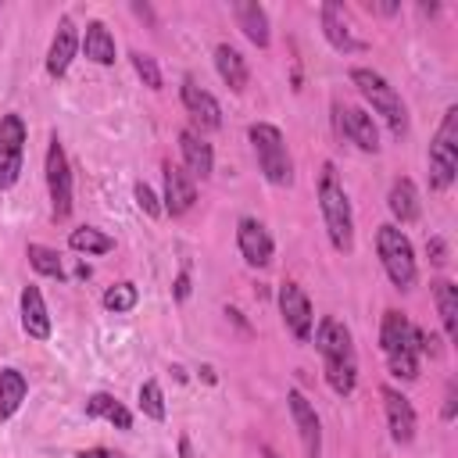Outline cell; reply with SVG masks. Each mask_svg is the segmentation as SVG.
Here are the masks:
<instances>
[{
  "label": "cell",
  "mask_w": 458,
  "mask_h": 458,
  "mask_svg": "<svg viewBox=\"0 0 458 458\" xmlns=\"http://www.w3.org/2000/svg\"><path fill=\"white\" fill-rule=\"evenodd\" d=\"M47 190H50L54 218H68L72 215V168H68V157L57 136L47 147Z\"/></svg>",
  "instance_id": "9c48e42d"
},
{
  "label": "cell",
  "mask_w": 458,
  "mask_h": 458,
  "mask_svg": "<svg viewBox=\"0 0 458 458\" xmlns=\"http://www.w3.org/2000/svg\"><path fill=\"white\" fill-rule=\"evenodd\" d=\"M29 394V383L18 369H0V419H11Z\"/></svg>",
  "instance_id": "484cf974"
},
{
  "label": "cell",
  "mask_w": 458,
  "mask_h": 458,
  "mask_svg": "<svg viewBox=\"0 0 458 458\" xmlns=\"http://www.w3.org/2000/svg\"><path fill=\"white\" fill-rule=\"evenodd\" d=\"M25 122L21 114H4L0 118V190L14 186L21 175V157H25Z\"/></svg>",
  "instance_id": "ba28073f"
},
{
  "label": "cell",
  "mask_w": 458,
  "mask_h": 458,
  "mask_svg": "<svg viewBox=\"0 0 458 458\" xmlns=\"http://www.w3.org/2000/svg\"><path fill=\"white\" fill-rule=\"evenodd\" d=\"M197 200V186H193V175L175 168V165H165V211L168 215H186Z\"/></svg>",
  "instance_id": "ac0fdd59"
},
{
  "label": "cell",
  "mask_w": 458,
  "mask_h": 458,
  "mask_svg": "<svg viewBox=\"0 0 458 458\" xmlns=\"http://www.w3.org/2000/svg\"><path fill=\"white\" fill-rule=\"evenodd\" d=\"M426 250H429V261H433V265H447V243H444L440 236L426 240Z\"/></svg>",
  "instance_id": "836d02e7"
},
{
  "label": "cell",
  "mask_w": 458,
  "mask_h": 458,
  "mask_svg": "<svg viewBox=\"0 0 458 458\" xmlns=\"http://www.w3.org/2000/svg\"><path fill=\"white\" fill-rule=\"evenodd\" d=\"M379 347L386 354V365L397 379L411 383L419 376V326L408 322L401 311H386L379 326Z\"/></svg>",
  "instance_id": "3957f363"
},
{
  "label": "cell",
  "mask_w": 458,
  "mask_h": 458,
  "mask_svg": "<svg viewBox=\"0 0 458 458\" xmlns=\"http://www.w3.org/2000/svg\"><path fill=\"white\" fill-rule=\"evenodd\" d=\"M79 458H125V454H118L111 447H89V451H79Z\"/></svg>",
  "instance_id": "d590c367"
},
{
  "label": "cell",
  "mask_w": 458,
  "mask_h": 458,
  "mask_svg": "<svg viewBox=\"0 0 458 458\" xmlns=\"http://www.w3.org/2000/svg\"><path fill=\"white\" fill-rule=\"evenodd\" d=\"M318 14H322V32H326V39H329V47H333V50L351 54V50H361V47H365L361 39H354V25H351V18H347L344 4L326 0Z\"/></svg>",
  "instance_id": "7c38bea8"
},
{
  "label": "cell",
  "mask_w": 458,
  "mask_h": 458,
  "mask_svg": "<svg viewBox=\"0 0 458 458\" xmlns=\"http://www.w3.org/2000/svg\"><path fill=\"white\" fill-rule=\"evenodd\" d=\"M315 347L322 354V365H326V383L333 386V394L347 397L358 383V358H354V340H351V329L326 315L315 329Z\"/></svg>",
  "instance_id": "6da1fadb"
},
{
  "label": "cell",
  "mask_w": 458,
  "mask_h": 458,
  "mask_svg": "<svg viewBox=\"0 0 458 458\" xmlns=\"http://www.w3.org/2000/svg\"><path fill=\"white\" fill-rule=\"evenodd\" d=\"M179 451H182V458H193L190 454V440H179Z\"/></svg>",
  "instance_id": "74e56055"
},
{
  "label": "cell",
  "mask_w": 458,
  "mask_h": 458,
  "mask_svg": "<svg viewBox=\"0 0 458 458\" xmlns=\"http://www.w3.org/2000/svg\"><path fill=\"white\" fill-rule=\"evenodd\" d=\"M132 193H136V204H140V211H143V215H150V218H157V215H161V204H157V197H154V190H150L147 182H136V186H132Z\"/></svg>",
  "instance_id": "d6a6232c"
},
{
  "label": "cell",
  "mask_w": 458,
  "mask_h": 458,
  "mask_svg": "<svg viewBox=\"0 0 458 458\" xmlns=\"http://www.w3.org/2000/svg\"><path fill=\"white\" fill-rule=\"evenodd\" d=\"M279 315L286 322V329L304 344L311 340V326H315V311H311V301L308 293L297 286V283H283L279 286Z\"/></svg>",
  "instance_id": "30bf717a"
},
{
  "label": "cell",
  "mask_w": 458,
  "mask_h": 458,
  "mask_svg": "<svg viewBox=\"0 0 458 458\" xmlns=\"http://www.w3.org/2000/svg\"><path fill=\"white\" fill-rule=\"evenodd\" d=\"M458 175V107L444 111V122L429 143V186L447 190Z\"/></svg>",
  "instance_id": "52a82bcc"
},
{
  "label": "cell",
  "mask_w": 458,
  "mask_h": 458,
  "mask_svg": "<svg viewBox=\"0 0 458 458\" xmlns=\"http://www.w3.org/2000/svg\"><path fill=\"white\" fill-rule=\"evenodd\" d=\"M82 54H86L93 64H114V36L107 32L104 21H89V25H86Z\"/></svg>",
  "instance_id": "cb8c5ba5"
},
{
  "label": "cell",
  "mask_w": 458,
  "mask_h": 458,
  "mask_svg": "<svg viewBox=\"0 0 458 458\" xmlns=\"http://www.w3.org/2000/svg\"><path fill=\"white\" fill-rule=\"evenodd\" d=\"M75 50H79L75 25H72V18H61V21H57V32H54V39H50V50H47V75L61 79V75L68 72L72 57H75Z\"/></svg>",
  "instance_id": "e0dca14e"
},
{
  "label": "cell",
  "mask_w": 458,
  "mask_h": 458,
  "mask_svg": "<svg viewBox=\"0 0 458 458\" xmlns=\"http://www.w3.org/2000/svg\"><path fill=\"white\" fill-rule=\"evenodd\" d=\"M351 82L358 86V93L372 104V111L390 125L394 136H404L408 132V111H404V100L401 93L372 68H351Z\"/></svg>",
  "instance_id": "277c9868"
},
{
  "label": "cell",
  "mask_w": 458,
  "mask_h": 458,
  "mask_svg": "<svg viewBox=\"0 0 458 458\" xmlns=\"http://www.w3.org/2000/svg\"><path fill=\"white\" fill-rule=\"evenodd\" d=\"M386 208H390V215H394L401 225L415 222V218L422 215L415 182H411V179H394V186H390V193H386Z\"/></svg>",
  "instance_id": "603a6c76"
},
{
  "label": "cell",
  "mask_w": 458,
  "mask_h": 458,
  "mask_svg": "<svg viewBox=\"0 0 458 458\" xmlns=\"http://www.w3.org/2000/svg\"><path fill=\"white\" fill-rule=\"evenodd\" d=\"M340 132L358 150H365V154H376L379 150V129H376L372 114L361 111V107H340Z\"/></svg>",
  "instance_id": "9a60e30c"
},
{
  "label": "cell",
  "mask_w": 458,
  "mask_h": 458,
  "mask_svg": "<svg viewBox=\"0 0 458 458\" xmlns=\"http://www.w3.org/2000/svg\"><path fill=\"white\" fill-rule=\"evenodd\" d=\"M433 301H437V311H440L447 340H458V286L451 279L433 283Z\"/></svg>",
  "instance_id": "d4e9b609"
},
{
  "label": "cell",
  "mask_w": 458,
  "mask_h": 458,
  "mask_svg": "<svg viewBox=\"0 0 458 458\" xmlns=\"http://www.w3.org/2000/svg\"><path fill=\"white\" fill-rule=\"evenodd\" d=\"M383 408H386V426H390V437L397 440V444H408L411 437H415V408H411V401L401 394V390H394V386H383Z\"/></svg>",
  "instance_id": "5bb4252c"
},
{
  "label": "cell",
  "mask_w": 458,
  "mask_h": 458,
  "mask_svg": "<svg viewBox=\"0 0 458 458\" xmlns=\"http://www.w3.org/2000/svg\"><path fill=\"white\" fill-rule=\"evenodd\" d=\"M318 208H322V218H326L329 243L340 254H347L354 247V215H351V200L344 193V182H340V175L329 161L322 165V175H318Z\"/></svg>",
  "instance_id": "7a4b0ae2"
},
{
  "label": "cell",
  "mask_w": 458,
  "mask_h": 458,
  "mask_svg": "<svg viewBox=\"0 0 458 458\" xmlns=\"http://www.w3.org/2000/svg\"><path fill=\"white\" fill-rule=\"evenodd\" d=\"M236 247H240L243 261L254 265V268H265L272 261V250H276L268 229L261 222H254V218H240V225H236Z\"/></svg>",
  "instance_id": "4fadbf2b"
},
{
  "label": "cell",
  "mask_w": 458,
  "mask_h": 458,
  "mask_svg": "<svg viewBox=\"0 0 458 458\" xmlns=\"http://www.w3.org/2000/svg\"><path fill=\"white\" fill-rule=\"evenodd\" d=\"M215 68H218L222 82H225L233 93H243V89H247L250 72H247V61H243V54H240L236 47L218 43V47H215Z\"/></svg>",
  "instance_id": "7402d4cb"
},
{
  "label": "cell",
  "mask_w": 458,
  "mask_h": 458,
  "mask_svg": "<svg viewBox=\"0 0 458 458\" xmlns=\"http://www.w3.org/2000/svg\"><path fill=\"white\" fill-rule=\"evenodd\" d=\"M286 404H290L293 426H297V433H301L304 454H308V458H318V454H322V429H318V415H315L311 401H308L301 390H290V394H286Z\"/></svg>",
  "instance_id": "8fae6325"
},
{
  "label": "cell",
  "mask_w": 458,
  "mask_h": 458,
  "mask_svg": "<svg viewBox=\"0 0 458 458\" xmlns=\"http://www.w3.org/2000/svg\"><path fill=\"white\" fill-rule=\"evenodd\" d=\"M444 419H454V383H447V397H444Z\"/></svg>",
  "instance_id": "8d00e7d4"
},
{
  "label": "cell",
  "mask_w": 458,
  "mask_h": 458,
  "mask_svg": "<svg viewBox=\"0 0 458 458\" xmlns=\"http://www.w3.org/2000/svg\"><path fill=\"white\" fill-rule=\"evenodd\" d=\"M68 247L79 250V254H107V250H114V240L107 233L93 229V225H82V229H72Z\"/></svg>",
  "instance_id": "83f0119b"
},
{
  "label": "cell",
  "mask_w": 458,
  "mask_h": 458,
  "mask_svg": "<svg viewBox=\"0 0 458 458\" xmlns=\"http://www.w3.org/2000/svg\"><path fill=\"white\" fill-rule=\"evenodd\" d=\"M140 411L147 419H154V422H165V394H161L157 379H147L140 386Z\"/></svg>",
  "instance_id": "f546056e"
},
{
  "label": "cell",
  "mask_w": 458,
  "mask_h": 458,
  "mask_svg": "<svg viewBox=\"0 0 458 458\" xmlns=\"http://www.w3.org/2000/svg\"><path fill=\"white\" fill-rule=\"evenodd\" d=\"M29 265L39 272V276H50V279H64V265H61V254L54 247H43V243H29Z\"/></svg>",
  "instance_id": "f1b7e54d"
},
{
  "label": "cell",
  "mask_w": 458,
  "mask_h": 458,
  "mask_svg": "<svg viewBox=\"0 0 458 458\" xmlns=\"http://www.w3.org/2000/svg\"><path fill=\"white\" fill-rule=\"evenodd\" d=\"M376 250H379V261H383L390 283H394L397 290H411L415 279H419L411 240H408L397 225H379V229H376Z\"/></svg>",
  "instance_id": "8992f818"
},
{
  "label": "cell",
  "mask_w": 458,
  "mask_h": 458,
  "mask_svg": "<svg viewBox=\"0 0 458 458\" xmlns=\"http://www.w3.org/2000/svg\"><path fill=\"white\" fill-rule=\"evenodd\" d=\"M247 136H250V147H254V157H258L261 175L272 186H290L293 182V161H290V150H286L283 132L276 125H268V122H254L247 129Z\"/></svg>",
  "instance_id": "5b68a950"
},
{
  "label": "cell",
  "mask_w": 458,
  "mask_h": 458,
  "mask_svg": "<svg viewBox=\"0 0 458 458\" xmlns=\"http://www.w3.org/2000/svg\"><path fill=\"white\" fill-rule=\"evenodd\" d=\"M190 297V272H179L175 276V301H186Z\"/></svg>",
  "instance_id": "e575fe53"
},
{
  "label": "cell",
  "mask_w": 458,
  "mask_h": 458,
  "mask_svg": "<svg viewBox=\"0 0 458 458\" xmlns=\"http://www.w3.org/2000/svg\"><path fill=\"white\" fill-rule=\"evenodd\" d=\"M86 415H89V419H107V422L118 426V429H129V426H132L129 408H125L122 401H114L111 394H93V397L86 401Z\"/></svg>",
  "instance_id": "4316f807"
},
{
  "label": "cell",
  "mask_w": 458,
  "mask_h": 458,
  "mask_svg": "<svg viewBox=\"0 0 458 458\" xmlns=\"http://www.w3.org/2000/svg\"><path fill=\"white\" fill-rule=\"evenodd\" d=\"M21 329L32 340H47L50 336V315H47V304H43L39 286H25L21 290Z\"/></svg>",
  "instance_id": "44dd1931"
},
{
  "label": "cell",
  "mask_w": 458,
  "mask_h": 458,
  "mask_svg": "<svg viewBox=\"0 0 458 458\" xmlns=\"http://www.w3.org/2000/svg\"><path fill=\"white\" fill-rule=\"evenodd\" d=\"M136 301H140V293H136L132 283H114V286L104 290V308L107 311H132Z\"/></svg>",
  "instance_id": "4dcf8cb0"
},
{
  "label": "cell",
  "mask_w": 458,
  "mask_h": 458,
  "mask_svg": "<svg viewBox=\"0 0 458 458\" xmlns=\"http://www.w3.org/2000/svg\"><path fill=\"white\" fill-rule=\"evenodd\" d=\"M233 14H236V25L243 29V36L254 43V47H268L272 32H268V14L261 4L254 0H236L233 4Z\"/></svg>",
  "instance_id": "ffe728a7"
},
{
  "label": "cell",
  "mask_w": 458,
  "mask_h": 458,
  "mask_svg": "<svg viewBox=\"0 0 458 458\" xmlns=\"http://www.w3.org/2000/svg\"><path fill=\"white\" fill-rule=\"evenodd\" d=\"M182 107L190 111V118L200 125V129H218L222 125V107H218V100L208 93V89H200L193 79H182Z\"/></svg>",
  "instance_id": "2e32d148"
},
{
  "label": "cell",
  "mask_w": 458,
  "mask_h": 458,
  "mask_svg": "<svg viewBox=\"0 0 458 458\" xmlns=\"http://www.w3.org/2000/svg\"><path fill=\"white\" fill-rule=\"evenodd\" d=\"M179 150H182V161H186V172H190V175H197V179H208V175H211L215 154H211V143L200 140V132L182 129V132H179Z\"/></svg>",
  "instance_id": "d6986e66"
},
{
  "label": "cell",
  "mask_w": 458,
  "mask_h": 458,
  "mask_svg": "<svg viewBox=\"0 0 458 458\" xmlns=\"http://www.w3.org/2000/svg\"><path fill=\"white\" fill-rule=\"evenodd\" d=\"M261 458H279V454H276L272 447H261Z\"/></svg>",
  "instance_id": "f35d334b"
},
{
  "label": "cell",
  "mask_w": 458,
  "mask_h": 458,
  "mask_svg": "<svg viewBox=\"0 0 458 458\" xmlns=\"http://www.w3.org/2000/svg\"><path fill=\"white\" fill-rule=\"evenodd\" d=\"M129 57H132V68L143 79V86L147 89H161V68H157V61L150 54H143V50H132Z\"/></svg>",
  "instance_id": "1f68e13d"
}]
</instances>
